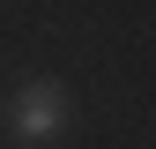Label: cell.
<instances>
[{
	"mask_svg": "<svg viewBox=\"0 0 156 149\" xmlns=\"http://www.w3.org/2000/svg\"><path fill=\"white\" fill-rule=\"evenodd\" d=\"M60 134H67V89L45 82V74L15 82V97H8V142L15 149H45Z\"/></svg>",
	"mask_w": 156,
	"mask_h": 149,
	"instance_id": "6da1fadb",
	"label": "cell"
}]
</instances>
